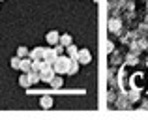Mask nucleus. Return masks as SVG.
<instances>
[{
    "label": "nucleus",
    "mask_w": 148,
    "mask_h": 120,
    "mask_svg": "<svg viewBox=\"0 0 148 120\" xmlns=\"http://www.w3.org/2000/svg\"><path fill=\"white\" fill-rule=\"evenodd\" d=\"M49 84H51L53 88H60L62 84H64V79H62V75H58V73H56V75H54L53 79L49 81Z\"/></svg>",
    "instance_id": "nucleus-8"
},
{
    "label": "nucleus",
    "mask_w": 148,
    "mask_h": 120,
    "mask_svg": "<svg viewBox=\"0 0 148 120\" xmlns=\"http://www.w3.org/2000/svg\"><path fill=\"white\" fill-rule=\"evenodd\" d=\"M107 53H112V43L111 41H107Z\"/></svg>",
    "instance_id": "nucleus-18"
},
{
    "label": "nucleus",
    "mask_w": 148,
    "mask_h": 120,
    "mask_svg": "<svg viewBox=\"0 0 148 120\" xmlns=\"http://www.w3.org/2000/svg\"><path fill=\"white\" fill-rule=\"evenodd\" d=\"M45 40H47V43H49V45H56V43H58V40H60V34H58L56 30H51L47 36H45Z\"/></svg>",
    "instance_id": "nucleus-7"
},
{
    "label": "nucleus",
    "mask_w": 148,
    "mask_h": 120,
    "mask_svg": "<svg viewBox=\"0 0 148 120\" xmlns=\"http://www.w3.org/2000/svg\"><path fill=\"white\" fill-rule=\"evenodd\" d=\"M90 60H92V55H90L88 49H81V51L77 53V62H79V64H90Z\"/></svg>",
    "instance_id": "nucleus-3"
},
{
    "label": "nucleus",
    "mask_w": 148,
    "mask_h": 120,
    "mask_svg": "<svg viewBox=\"0 0 148 120\" xmlns=\"http://www.w3.org/2000/svg\"><path fill=\"white\" fill-rule=\"evenodd\" d=\"M56 75L53 69V64H49V62H41V68H40V81H43V83H49L53 77Z\"/></svg>",
    "instance_id": "nucleus-2"
},
{
    "label": "nucleus",
    "mask_w": 148,
    "mask_h": 120,
    "mask_svg": "<svg viewBox=\"0 0 148 120\" xmlns=\"http://www.w3.org/2000/svg\"><path fill=\"white\" fill-rule=\"evenodd\" d=\"M19 84H21V86H25V88L32 86V84H30V79H28V73H25V75L19 77Z\"/></svg>",
    "instance_id": "nucleus-12"
},
{
    "label": "nucleus",
    "mask_w": 148,
    "mask_h": 120,
    "mask_svg": "<svg viewBox=\"0 0 148 120\" xmlns=\"http://www.w3.org/2000/svg\"><path fill=\"white\" fill-rule=\"evenodd\" d=\"M66 49H68V56H69V58H77V53H79V51H77L75 45H68Z\"/></svg>",
    "instance_id": "nucleus-13"
},
{
    "label": "nucleus",
    "mask_w": 148,
    "mask_h": 120,
    "mask_svg": "<svg viewBox=\"0 0 148 120\" xmlns=\"http://www.w3.org/2000/svg\"><path fill=\"white\" fill-rule=\"evenodd\" d=\"M54 51H56V55H64V45H54Z\"/></svg>",
    "instance_id": "nucleus-17"
},
{
    "label": "nucleus",
    "mask_w": 148,
    "mask_h": 120,
    "mask_svg": "<svg viewBox=\"0 0 148 120\" xmlns=\"http://www.w3.org/2000/svg\"><path fill=\"white\" fill-rule=\"evenodd\" d=\"M40 105L43 107V109H51V107H53V98H51V96H41Z\"/></svg>",
    "instance_id": "nucleus-9"
},
{
    "label": "nucleus",
    "mask_w": 148,
    "mask_h": 120,
    "mask_svg": "<svg viewBox=\"0 0 148 120\" xmlns=\"http://www.w3.org/2000/svg\"><path fill=\"white\" fill-rule=\"evenodd\" d=\"M19 64H21V56H13L11 58V62H10V66L13 69H19Z\"/></svg>",
    "instance_id": "nucleus-15"
},
{
    "label": "nucleus",
    "mask_w": 148,
    "mask_h": 120,
    "mask_svg": "<svg viewBox=\"0 0 148 120\" xmlns=\"http://www.w3.org/2000/svg\"><path fill=\"white\" fill-rule=\"evenodd\" d=\"M109 28H111V32H118V28H120V21L112 19V21L109 23Z\"/></svg>",
    "instance_id": "nucleus-14"
},
{
    "label": "nucleus",
    "mask_w": 148,
    "mask_h": 120,
    "mask_svg": "<svg viewBox=\"0 0 148 120\" xmlns=\"http://www.w3.org/2000/svg\"><path fill=\"white\" fill-rule=\"evenodd\" d=\"M30 68H32V58H30V56H23L21 64H19V69H21L23 73H26V71H30Z\"/></svg>",
    "instance_id": "nucleus-6"
},
{
    "label": "nucleus",
    "mask_w": 148,
    "mask_h": 120,
    "mask_svg": "<svg viewBox=\"0 0 148 120\" xmlns=\"http://www.w3.org/2000/svg\"><path fill=\"white\" fill-rule=\"evenodd\" d=\"M69 64H71V58H69V56L60 55L56 60L53 62V69H54V73H58V75H68Z\"/></svg>",
    "instance_id": "nucleus-1"
},
{
    "label": "nucleus",
    "mask_w": 148,
    "mask_h": 120,
    "mask_svg": "<svg viewBox=\"0 0 148 120\" xmlns=\"http://www.w3.org/2000/svg\"><path fill=\"white\" fill-rule=\"evenodd\" d=\"M0 2H2V0H0Z\"/></svg>",
    "instance_id": "nucleus-19"
},
{
    "label": "nucleus",
    "mask_w": 148,
    "mask_h": 120,
    "mask_svg": "<svg viewBox=\"0 0 148 120\" xmlns=\"http://www.w3.org/2000/svg\"><path fill=\"white\" fill-rule=\"evenodd\" d=\"M79 71V62L77 58H71V64H69V69H68V75H75Z\"/></svg>",
    "instance_id": "nucleus-10"
},
{
    "label": "nucleus",
    "mask_w": 148,
    "mask_h": 120,
    "mask_svg": "<svg viewBox=\"0 0 148 120\" xmlns=\"http://www.w3.org/2000/svg\"><path fill=\"white\" fill-rule=\"evenodd\" d=\"M43 51H45V47H34L32 51L28 53V56L32 60H43Z\"/></svg>",
    "instance_id": "nucleus-5"
},
{
    "label": "nucleus",
    "mask_w": 148,
    "mask_h": 120,
    "mask_svg": "<svg viewBox=\"0 0 148 120\" xmlns=\"http://www.w3.org/2000/svg\"><path fill=\"white\" fill-rule=\"evenodd\" d=\"M56 58H58V55H56V51H54V47H45V51H43V60L49 62V64H53Z\"/></svg>",
    "instance_id": "nucleus-4"
},
{
    "label": "nucleus",
    "mask_w": 148,
    "mask_h": 120,
    "mask_svg": "<svg viewBox=\"0 0 148 120\" xmlns=\"http://www.w3.org/2000/svg\"><path fill=\"white\" fill-rule=\"evenodd\" d=\"M17 56H21V58H23V56H28V49L21 45V47L17 49Z\"/></svg>",
    "instance_id": "nucleus-16"
},
{
    "label": "nucleus",
    "mask_w": 148,
    "mask_h": 120,
    "mask_svg": "<svg viewBox=\"0 0 148 120\" xmlns=\"http://www.w3.org/2000/svg\"><path fill=\"white\" fill-rule=\"evenodd\" d=\"M58 43H60V45H64V47L71 45V36H69V34H62V36H60V40H58Z\"/></svg>",
    "instance_id": "nucleus-11"
}]
</instances>
